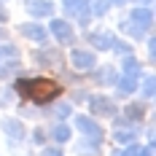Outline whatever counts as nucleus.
<instances>
[{"label":"nucleus","mask_w":156,"mask_h":156,"mask_svg":"<svg viewBox=\"0 0 156 156\" xmlns=\"http://www.w3.org/2000/svg\"><path fill=\"white\" fill-rule=\"evenodd\" d=\"M140 156H154V145H148V148H140Z\"/></svg>","instance_id":"obj_26"},{"label":"nucleus","mask_w":156,"mask_h":156,"mask_svg":"<svg viewBox=\"0 0 156 156\" xmlns=\"http://www.w3.org/2000/svg\"><path fill=\"white\" fill-rule=\"evenodd\" d=\"M76 126L86 135V140L92 143H102V126L97 124L94 119H89V116H76Z\"/></svg>","instance_id":"obj_2"},{"label":"nucleus","mask_w":156,"mask_h":156,"mask_svg":"<svg viewBox=\"0 0 156 156\" xmlns=\"http://www.w3.org/2000/svg\"><path fill=\"white\" fill-rule=\"evenodd\" d=\"M51 137L57 143H65V140H70V126L67 124H57L54 129H51Z\"/></svg>","instance_id":"obj_16"},{"label":"nucleus","mask_w":156,"mask_h":156,"mask_svg":"<svg viewBox=\"0 0 156 156\" xmlns=\"http://www.w3.org/2000/svg\"><path fill=\"white\" fill-rule=\"evenodd\" d=\"M76 151H78L81 156H97V151H100V143H92V140L78 143V145H76Z\"/></svg>","instance_id":"obj_15"},{"label":"nucleus","mask_w":156,"mask_h":156,"mask_svg":"<svg viewBox=\"0 0 156 156\" xmlns=\"http://www.w3.org/2000/svg\"><path fill=\"white\" fill-rule=\"evenodd\" d=\"M73 65H76L78 70H92L94 65H97V57H94L92 51L76 48V51H73Z\"/></svg>","instance_id":"obj_8"},{"label":"nucleus","mask_w":156,"mask_h":156,"mask_svg":"<svg viewBox=\"0 0 156 156\" xmlns=\"http://www.w3.org/2000/svg\"><path fill=\"white\" fill-rule=\"evenodd\" d=\"M113 137H116V143H124V145H129V143H135V140H137V135H135L132 129H119V126H116Z\"/></svg>","instance_id":"obj_14"},{"label":"nucleus","mask_w":156,"mask_h":156,"mask_svg":"<svg viewBox=\"0 0 156 156\" xmlns=\"http://www.w3.org/2000/svg\"><path fill=\"white\" fill-rule=\"evenodd\" d=\"M100 81H102V83H108V81H116V76H113V70H110V67H105V70L100 73Z\"/></svg>","instance_id":"obj_23"},{"label":"nucleus","mask_w":156,"mask_h":156,"mask_svg":"<svg viewBox=\"0 0 156 156\" xmlns=\"http://www.w3.org/2000/svg\"><path fill=\"white\" fill-rule=\"evenodd\" d=\"M32 140H35V143H43V140H46L43 129H32Z\"/></svg>","instance_id":"obj_24"},{"label":"nucleus","mask_w":156,"mask_h":156,"mask_svg":"<svg viewBox=\"0 0 156 156\" xmlns=\"http://www.w3.org/2000/svg\"><path fill=\"white\" fill-rule=\"evenodd\" d=\"M22 35H27L30 41H38V43L46 41V30L41 24H22Z\"/></svg>","instance_id":"obj_11"},{"label":"nucleus","mask_w":156,"mask_h":156,"mask_svg":"<svg viewBox=\"0 0 156 156\" xmlns=\"http://www.w3.org/2000/svg\"><path fill=\"white\" fill-rule=\"evenodd\" d=\"M51 35H54L59 43H70V41H73V27H70L65 19H51Z\"/></svg>","instance_id":"obj_6"},{"label":"nucleus","mask_w":156,"mask_h":156,"mask_svg":"<svg viewBox=\"0 0 156 156\" xmlns=\"http://www.w3.org/2000/svg\"><path fill=\"white\" fill-rule=\"evenodd\" d=\"M43 156H62L59 148H43Z\"/></svg>","instance_id":"obj_25"},{"label":"nucleus","mask_w":156,"mask_h":156,"mask_svg":"<svg viewBox=\"0 0 156 156\" xmlns=\"http://www.w3.org/2000/svg\"><path fill=\"white\" fill-rule=\"evenodd\" d=\"M140 3H143V5H151V3H154V0H140Z\"/></svg>","instance_id":"obj_29"},{"label":"nucleus","mask_w":156,"mask_h":156,"mask_svg":"<svg viewBox=\"0 0 156 156\" xmlns=\"http://www.w3.org/2000/svg\"><path fill=\"white\" fill-rule=\"evenodd\" d=\"M121 30L129 32V35H135V38H143V35H145V30H140V27H137V24H132V22H124V24H121Z\"/></svg>","instance_id":"obj_20"},{"label":"nucleus","mask_w":156,"mask_h":156,"mask_svg":"<svg viewBox=\"0 0 156 156\" xmlns=\"http://www.w3.org/2000/svg\"><path fill=\"white\" fill-rule=\"evenodd\" d=\"M0 76H3V70H0Z\"/></svg>","instance_id":"obj_30"},{"label":"nucleus","mask_w":156,"mask_h":156,"mask_svg":"<svg viewBox=\"0 0 156 156\" xmlns=\"http://www.w3.org/2000/svg\"><path fill=\"white\" fill-rule=\"evenodd\" d=\"M143 116H145V108H143L140 102H132V105L126 108V119H129V121H140Z\"/></svg>","instance_id":"obj_17"},{"label":"nucleus","mask_w":156,"mask_h":156,"mask_svg":"<svg viewBox=\"0 0 156 156\" xmlns=\"http://www.w3.org/2000/svg\"><path fill=\"white\" fill-rule=\"evenodd\" d=\"M113 51H119V54H129V51H132V46H126L124 41H113Z\"/></svg>","instance_id":"obj_22"},{"label":"nucleus","mask_w":156,"mask_h":156,"mask_svg":"<svg viewBox=\"0 0 156 156\" xmlns=\"http://www.w3.org/2000/svg\"><path fill=\"white\" fill-rule=\"evenodd\" d=\"M89 41H92L97 48H113V41H116V38H113L110 32H92Z\"/></svg>","instance_id":"obj_12"},{"label":"nucleus","mask_w":156,"mask_h":156,"mask_svg":"<svg viewBox=\"0 0 156 156\" xmlns=\"http://www.w3.org/2000/svg\"><path fill=\"white\" fill-rule=\"evenodd\" d=\"M110 3H116V5H124V3H129V0H110Z\"/></svg>","instance_id":"obj_27"},{"label":"nucleus","mask_w":156,"mask_h":156,"mask_svg":"<svg viewBox=\"0 0 156 156\" xmlns=\"http://www.w3.org/2000/svg\"><path fill=\"white\" fill-rule=\"evenodd\" d=\"M113 83H116V92H119V97H129V94L137 89V78H126V76H121V78H116Z\"/></svg>","instance_id":"obj_10"},{"label":"nucleus","mask_w":156,"mask_h":156,"mask_svg":"<svg viewBox=\"0 0 156 156\" xmlns=\"http://www.w3.org/2000/svg\"><path fill=\"white\" fill-rule=\"evenodd\" d=\"M0 126H3V132H5V137H8V140H14V143L24 140V126L19 124L16 119H3Z\"/></svg>","instance_id":"obj_7"},{"label":"nucleus","mask_w":156,"mask_h":156,"mask_svg":"<svg viewBox=\"0 0 156 156\" xmlns=\"http://www.w3.org/2000/svg\"><path fill=\"white\" fill-rule=\"evenodd\" d=\"M121 70H124L126 78H137V76H140V62H137L132 54H126V57H124V65H121Z\"/></svg>","instance_id":"obj_13"},{"label":"nucleus","mask_w":156,"mask_h":156,"mask_svg":"<svg viewBox=\"0 0 156 156\" xmlns=\"http://www.w3.org/2000/svg\"><path fill=\"white\" fill-rule=\"evenodd\" d=\"M110 8V0H92V14L94 16H105Z\"/></svg>","instance_id":"obj_18"},{"label":"nucleus","mask_w":156,"mask_h":156,"mask_svg":"<svg viewBox=\"0 0 156 156\" xmlns=\"http://www.w3.org/2000/svg\"><path fill=\"white\" fill-rule=\"evenodd\" d=\"M62 8H65L67 16H76V19H81L83 24L89 22V0H65Z\"/></svg>","instance_id":"obj_3"},{"label":"nucleus","mask_w":156,"mask_h":156,"mask_svg":"<svg viewBox=\"0 0 156 156\" xmlns=\"http://www.w3.org/2000/svg\"><path fill=\"white\" fill-rule=\"evenodd\" d=\"M89 105H92L94 116H105V119H110V116H116V102L110 100V97H92L89 100Z\"/></svg>","instance_id":"obj_5"},{"label":"nucleus","mask_w":156,"mask_h":156,"mask_svg":"<svg viewBox=\"0 0 156 156\" xmlns=\"http://www.w3.org/2000/svg\"><path fill=\"white\" fill-rule=\"evenodd\" d=\"M129 22L132 24H137L140 30H151L154 27V11H151V5H140V8H135L132 11V16H129Z\"/></svg>","instance_id":"obj_4"},{"label":"nucleus","mask_w":156,"mask_h":156,"mask_svg":"<svg viewBox=\"0 0 156 156\" xmlns=\"http://www.w3.org/2000/svg\"><path fill=\"white\" fill-rule=\"evenodd\" d=\"M154 92H156V78L145 76V81H143V97H154Z\"/></svg>","instance_id":"obj_19"},{"label":"nucleus","mask_w":156,"mask_h":156,"mask_svg":"<svg viewBox=\"0 0 156 156\" xmlns=\"http://www.w3.org/2000/svg\"><path fill=\"white\" fill-rule=\"evenodd\" d=\"M16 92L32 102H51L59 97L62 86L51 78H22V81H16Z\"/></svg>","instance_id":"obj_1"},{"label":"nucleus","mask_w":156,"mask_h":156,"mask_svg":"<svg viewBox=\"0 0 156 156\" xmlns=\"http://www.w3.org/2000/svg\"><path fill=\"white\" fill-rule=\"evenodd\" d=\"M27 11L32 16H51L54 14V3L51 0H30L27 3Z\"/></svg>","instance_id":"obj_9"},{"label":"nucleus","mask_w":156,"mask_h":156,"mask_svg":"<svg viewBox=\"0 0 156 156\" xmlns=\"http://www.w3.org/2000/svg\"><path fill=\"white\" fill-rule=\"evenodd\" d=\"M54 113H57V119H67L70 116V105L67 102H59V105H54Z\"/></svg>","instance_id":"obj_21"},{"label":"nucleus","mask_w":156,"mask_h":156,"mask_svg":"<svg viewBox=\"0 0 156 156\" xmlns=\"http://www.w3.org/2000/svg\"><path fill=\"white\" fill-rule=\"evenodd\" d=\"M0 22H5V11H3V5H0Z\"/></svg>","instance_id":"obj_28"}]
</instances>
